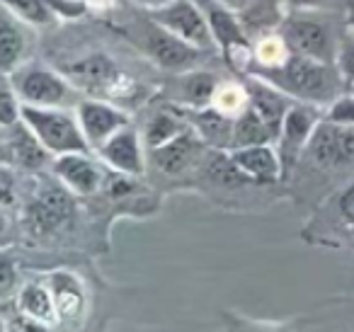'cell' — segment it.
Returning a JSON list of instances; mask_svg holds the SVG:
<instances>
[{
  "label": "cell",
  "mask_w": 354,
  "mask_h": 332,
  "mask_svg": "<svg viewBox=\"0 0 354 332\" xmlns=\"http://www.w3.org/2000/svg\"><path fill=\"white\" fill-rule=\"evenodd\" d=\"M248 73L272 83L296 102L318 104V107L320 104L328 107L337 95H342L339 90L344 85L335 64H325L301 54H291L279 66H252Z\"/></svg>",
  "instance_id": "6da1fadb"
},
{
  "label": "cell",
  "mask_w": 354,
  "mask_h": 332,
  "mask_svg": "<svg viewBox=\"0 0 354 332\" xmlns=\"http://www.w3.org/2000/svg\"><path fill=\"white\" fill-rule=\"evenodd\" d=\"M73 192L64 185H39L32 190L30 199L22 206L20 225L32 240H46L59 235L75 219Z\"/></svg>",
  "instance_id": "7a4b0ae2"
},
{
  "label": "cell",
  "mask_w": 354,
  "mask_h": 332,
  "mask_svg": "<svg viewBox=\"0 0 354 332\" xmlns=\"http://www.w3.org/2000/svg\"><path fill=\"white\" fill-rule=\"evenodd\" d=\"M129 39H131L133 46H136L143 56H148L153 64L165 71H172V73L197 68L199 61L207 56V51L183 42L180 37L172 35V32H167L165 27L153 22L148 15L131 27Z\"/></svg>",
  "instance_id": "3957f363"
},
{
  "label": "cell",
  "mask_w": 354,
  "mask_h": 332,
  "mask_svg": "<svg viewBox=\"0 0 354 332\" xmlns=\"http://www.w3.org/2000/svg\"><path fill=\"white\" fill-rule=\"evenodd\" d=\"M22 122L35 131V136L44 143V148L54 156L64 153H93L88 146L78 117L66 107H37L22 104Z\"/></svg>",
  "instance_id": "277c9868"
},
{
  "label": "cell",
  "mask_w": 354,
  "mask_h": 332,
  "mask_svg": "<svg viewBox=\"0 0 354 332\" xmlns=\"http://www.w3.org/2000/svg\"><path fill=\"white\" fill-rule=\"evenodd\" d=\"M22 104H37V107H68L75 100V85L71 78L51 71L41 64H22L10 75Z\"/></svg>",
  "instance_id": "5b68a950"
},
{
  "label": "cell",
  "mask_w": 354,
  "mask_h": 332,
  "mask_svg": "<svg viewBox=\"0 0 354 332\" xmlns=\"http://www.w3.org/2000/svg\"><path fill=\"white\" fill-rule=\"evenodd\" d=\"M279 35L284 37L286 46L291 54L310 56V59L325 61V64H335V54H337V44L320 17L310 15V10H294L291 15L284 17Z\"/></svg>",
  "instance_id": "8992f818"
},
{
  "label": "cell",
  "mask_w": 354,
  "mask_h": 332,
  "mask_svg": "<svg viewBox=\"0 0 354 332\" xmlns=\"http://www.w3.org/2000/svg\"><path fill=\"white\" fill-rule=\"evenodd\" d=\"M146 15L175 37H180L187 44L197 46L202 51H214L216 42H214L212 27L207 22V15L194 0H170L165 6L146 10Z\"/></svg>",
  "instance_id": "52a82bcc"
},
{
  "label": "cell",
  "mask_w": 354,
  "mask_h": 332,
  "mask_svg": "<svg viewBox=\"0 0 354 332\" xmlns=\"http://www.w3.org/2000/svg\"><path fill=\"white\" fill-rule=\"evenodd\" d=\"M304 156L310 165L328 172L354 165V127L320 119L310 141L306 143Z\"/></svg>",
  "instance_id": "ba28073f"
},
{
  "label": "cell",
  "mask_w": 354,
  "mask_h": 332,
  "mask_svg": "<svg viewBox=\"0 0 354 332\" xmlns=\"http://www.w3.org/2000/svg\"><path fill=\"white\" fill-rule=\"evenodd\" d=\"M320 119H323V114L318 112V104L294 102L289 107L284 122H281V131L277 136V151L281 158V180L291 175L299 158L304 156L306 143L310 141Z\"/></svg>",
  "instance_id": "9c48e42d"
},
{
  "label": "cell",
  "mask_w": 354,
  "mask_h": 332,
  "mask_svg": "<svg viewBox=\"0 0 354 332\" xmlns=\"http://www.w3.org/2000/svg\"><path fill=\"white\" fill-rule=\"evenodd\" d=\"M209 146L194 129H187L172 141L158 148H148V165L162 177H183L189 170H199Z\"/></svg>",
  "instance_id": "30bf717a"
},
{
  "label": "cell",
  "mask_w": 354,
  "mask_h": 332,
  "mask_svg": "<svg viewBox=\"0 0 354 332\" xmlns=\"http://www.w3.org/2000/svg\"><path fill=\"white\" fill-rule=\"evenodd\" d=\"M104 167L107 165L90 158V153H64V156H54L51 175L75 196L90 199L102 190L104 175H107Z\"/></svg>",
  "instance_id": "8fae6325"
},
{
  "label": "cell",
  "mask_w": 354,
  "mask_h": 332,
  "mask_svg": "<svg viewBox=\"0 0 354 332\" xmlns=\"http://www.w3.org/2000/svg\"><path fill=\"white\" fill-rule=\"evenodd\" d=\"M95 153L112 170L127 172V175H136V177L146 175V167H148L146 143H143L141 131L133 124H127L117 133H112Z\"/></svg>",
  "instance_id": "7c38bea8"
},
{
  "label": "cell",
  "mask_w": 354,
  "mask_h": 332,
  "mask_svg": "<svg viewBox=\"0 0 354 332\" xmlns=\"http://www.w3.org/2000/svg\"><path fill=\"white\" fill-rule=\"evenodd\" d=\"M75 117H78L80 129H83L85 138H88L90 151H97L112 133H117L122 127L131 124V117L127 114V109L100 98L78 100Z\"/></svg>",
  "instance_id": "4fadbf2b"
},
{
  "label": "cell",
  "mask_w": 354,
  "mask_h": 332,
  "mask_svg": "<svg viewBox=\"0 0 354 332\" xmlns=\"http://www.w3.org/2000/svg\"><path fill=\"white\" fill-rule=\"evenodd\" d=\"M218 85H221V78L216 73L199 71L197 66V68L180 71V73L172 75L165 83L162 95H165L167 102L177 104V107L183 109H202L214 102Z\"/></svg>",
  "instance_id": "5bb4252c"
},
{
  "label": "cell",
  "mask_w": 354,
  "mask_h": 332,
  "mask_svg": "<svg viewBox=\"0 0 354 332\" xmlns=\"http://www.w3.org/2000/svg\"><path fill=\"white\" fill-rule=\"evenodd\" d=\"M46 284L54 296L59 325H80L88 315V291L80 277L68 269H56L46 277Z\"/></svg>",
  "instance_id": "9a60e30c"
},
{
  "label": "cell",
  "mask_w": 354,
  "mask_h": 332,
  "mask_svg": "<svg viewBox=\"0 0 354 332\" xmlns=\"http://www.w3.org/2000/svg\"><path fill=\"white\" fill-rule=\"evenodd\" d=\"M32 37L27 22H22L10 8L0 3V73L12 75L30 56Z\"/></svg>",
  "instance_id": "2e32d148"
},
{
  "label": "cell",
  "mask_w": 354,
  "mask_h": 332,
  "mask_svg": "<svg viewBox=\"0 0 354 332\" xmlns=\"http://www.w3.org/2000/svg\"><path fill=\"white\" fill-rule=\"evenodd\" d=\"M6 138L8 153H10V165H20L27 172H41L46 165L54 163V153H49L44 148V143L35 136L30 127L25 122H15L12 127H8L3 131Z\"/></svg>",
  "instance_id": "e0dca14e"
},
{
  "label": "cell",
  "mask_w": 354,
  "mask_h": 332,
  "mask_svg": "<svg viewBox=\"0 0 354 332\" xmlns=\"http://www.w3.org/2000/svg\"><path fill=\"white\" fill-rule=\"evenodd\" d=\"M245 90H248V100H250V107L265 119L277 141V136L281 131V122H284L294 100L281 93V90H277L272 83H267V80L257 78L252 73H245Z\"/></svg>",
  "instance_id": "ac0fdd59"
},
{
  "label": "cell",
  "mask_w": 354,
  "mask_h": 332,
  "mask_svg": "<svg viewBox=\"0 0 354 332\" xmlns=\"http://www.w3.org/2000/svg\"><path fill=\"white\" fill-rule=\"evenodd\" d=\"M238 167L250 177L255 185H274L281 180V158L272 143H257V146H243L228 151Z\"/></svg>",
  "instance_id": "d6986e66"
},
{
  "label": "cell",
  "mask_w": 354,
  "mask_h": 332,
  "mask_svg": "<svg viewBox=\"0 0 354 332\" xmlns=\"http://www.w3.org/2000/svg\"><path fill=\"white\" fill-rule=\"evenodd\" d=\"M17 313L25 315L27 320L37 322L41 330H54L59 325V315H56L54 296H51V288L46 284V279L41 282H27L17 288L15 296Z\"/></svg>",
  "instance_id": "ffe728a7"
},
{
  "label": "cell",
  "mask_w": 354,
  "mask_h": 332,
  "mask_svg": "<svg viewBox=\"0 0 354 332\" xmlns=\"http://www.w3.org/2000/svg\"><path fill=\"white\" fill-rule=\"evenodd\" d=\"M183 109V107H180ZM187 122L192 124L194 131L202 136V141L214 151H231L233 146V127L236 117L218 112L216 107H202V109H183Z\"/></svg>",
  "instance_id": "44dd1931"
},
{
  "label": "cell",
  "mask_w": 354,
  "mask_h": 332,
  "mask_svg": "<svg viewBox=\"0 0 354 332\" xmlns=\"http://www.w3.org/2000/svg\"><path fill=\"white\" fill-rule=\"evenodd\" d=\"M187 129H192V124L187 122L185 112L177 104L165 102L162 107H156L151 112V117L146 119V124L141 127V136L143 143H146V151L148 148H158L162 143L172 141L177 138L180 133H185Z\"/></svg>",
  "instance_id": "7402d4cb"
},
{
  "label": "cell",
  "mask_w": 354,
  "mask_h": 332,
  "mask_svg": "<svg viewBox=\"0 0 354 332\" xmlns=\"http://www.w3.org/2000/svg\"><path fill=\"white\" fill-rule=\"evenodd\" d=\"M274 141V133L267 127V122L255 112V109L248 104L241 114L236 117V127H233V148L243 146H257V143H272Z\"/></svg>",
  "instance_id": "603a6c76"
},
{
  "label": "cell",
  "mask_w": 354,
  "mask_h": 332,
  "mask_svg": "<svg viewBox=\"0 0 354 332\" xmlns=\"http://www.w3.org/2000/svg\"><path fill=\"white\" fill-rule=\"evenodd\" d=\"M6 8H10L22 22L30 27H49L54 25L56 15L46 0H0Z\"/></svg>",
  "instance_id": "cb8c5ba5"
},
{
  "label": "cell",
  "mask_w": 354,
  "mask_h": 332,
  "mask_svg": "<svg viewBox=\"0 0 354 332\" xmlns=\"http://www.w3.org/2000/svg\"><path fill=\"white\" fill-rule=\"evenodd\" d=\"M289 56H291V51H289V46H286L284 37L267 35V37H262V39L255 44V49H252L250 68L252 66H279V64H284Z\"/></svg>",
  "instance_id": "d4e9b609"
},
{
  "label": "cell",
  "mask_w": 354,
  "mask_h": 332,
  "mask_svg": "<svg viewBox=\"0 0 354 332\" xmlns=\"http://www.w3.org/2000/svg\"><path fill=\"white\" fill-rule=\"evenodd\" d=\"M250 104L248 100V90H245V83L238 85V83H221L214 95V102L212 107H216L218 112L228 114V117H238L243 109Z\"/></svg>",
  "instance_id": "484cf974"
},
{
  "label": "cell",
  "mask_w": 354,
  "mask_h": 332,
  "mask_svg": "<svg viewBox=\"0 0 354 332\" xmlns=\"http://www.w3.org/2000/svg\"><path fill=\"white\" fill-rule=\"evenodd\" d=\"M22 119V100L17 95L12 78L6 73H0V127L6 131L15 122Z\"/></svg>",
  "instance_id": "4316f807"
},
{
  "label": "cell",
  "mask_w": 354,
  "mask_h": 332,
  "mask_svg": "<svg viewBox=\"0 0 354 332\" xmlns=\"http://www.w3.org/2000/svg\"><path fill=\"white\" fill-rule=\"evenodd\" d=\"M17 288H20V274L15 257L8 252V248H0V301L15 296Z\"/></svg>",
  "instance_id": "83f0119b"
},
{
  "label": "cell",
  "mask_w": 354,
  "mask_h": 332,
  "mask_svg": "<svg viewBox=\"0 0 354 332\" xmlns=\"http://www.w3.org/2000/svg\"><path fill=\"white\" fill-rule=\"evenodd\" d=\"M335 68H337L339 78L344 80V85H354V32L352 30L339 39L337 54H335Z\"/></svg>",
  "instance_id": "f1b7e54d"
},
{
  "label": "cell",
  "mask_w": 354,
  "mask_h": 332,
  "mask_svg": "<svg viewBox=\"0 0 354 332\" xmlns=\"http://www.w3.org/2000/svg\"><path fill=\"white\" fill-rule=\"evenodd\" d=\"M325 122L354 127V95H337L323 112Z\"/></svg>",
  "instance_id": "f546056e"
},
{
  "label": "cell",
  "mask_w": 354,
  "mask_h": 332,
  "mask_svg": "<svg viewBox=\"0 0 354 332\" xmlns=\"http://www.w3.org/2000/svg\"><path fill=\"white\" fill-rule=\"evenodd\" d=\"M0 204L17 206V175L10 163H0Z\"/></svg>",
  "instance_id": "4dcf8cb0"
},
{
  "label": "cell",
  "mask_w": 354,
  "mask_h": 332,
  "mask_svg": "<svg viewBox=\"0 0 354 332\" xmlns=\"http://www.w3.org/2000/svg\"><path fill=\"white\" fill-rule=\"evenodd\" d=\"M335 209H337V216L342 219V223L347 225L354 235V180L337 194V199H335Z\"/></svg>",
  "instance_id": "1f68e13d"
},
{
  "label": "cell",
  "mask_w": 354,
  "mask_h": 332,
  "mask_svg": "<svg viewBox=\"0 0 354 332\" xmlns=\"http://www.w3.org/2000/svg\"><path fill=\"white\" fill-rule=\"evenodd\" d=\"M56 17L64 20H78L88 12V0H46Z\"/></svg>",
  "instance_id": "d6a6232c"
},
{
  "label": "cell",
  "mask_w": 354,
  "mask_h": 332,
  "mask_svg": "<svg viewBox=\"0 0 354 332\" xmlns=\"http://www.w3.org/2000/svg\"><path fill=\"white\" fill-rule=\"evenodd\" d=\"M15 209L0 204V248H8L15 238Z\"/></svg>",
  "instance_id": "836d02e7"
},
{
  "label": "cell",
  "mask_w": 354,
  "mask_h": 332,
  "mask_svg": "<svg viewBox=\"0 0 354 332\" xmlns=\"http://www.w3.org/2000/svg\"><path fill=\"white\" fill-rule=\"evenodd\" d=\"M284 3L294 10H318V8L325 6V0H284Z\"/></svg>",
  "instance_id": "e575fe53"
},
{
  "label": "cell",
  "mask_w": 354,
  "mask_h": 332,
  "mask_svg": "<svg viewBox=\"0 0 354 332\" xmlns=\"http://www.w3.org/2000/svg\"><path fill=\"white\" fill-rule=\"evenodd\" d=\"M131 3L138 8H143V10H153V8L165 6V3H170V0H131Z\"/></svg>",
  "instance_id": "d590c367"
},
{
  "label": "cell",
  "mask_w": 354,
  "mask_h": 332,
  "mask_svg": "<svg viewBox=\"0 0 354 332\" xmlns=\"http://www.w3.org/2000/svg\"><path fill=\"white\" fill-rule=\"evenodd\" d=\"M347 27L354 32V0H349L347 3Z\"/></svg>",
  "instance_id": "8d00e7d4"
},
{
  "label": "cell",
  "mask_w": 354,
  "mask_h": 332,
  "mask_svg": "<svg viewBox=\"0 0 354 332\" xmlns=\"http://www.w3.org/2000/svg\"><path fill=\"white\" fill-rule=\"evenodd\" d=\"M218 3H223V6H228V8H233V10H236V8H241V0H218Z\"/></svg>",
  "instance_id": "74e56055"
},
{
  "label": "cell",
  "mask_w": 354,
  "mask_h": 332,
  "mask_svg": "<svg viewBox=\"0 0 354 332\" xmlns=\"http://www.w3.org/2000/svg\"><path fill=\"white\" fill-rule=\"evenodd\" d=\"M6 330H10V325L6 322V317L0 315V332H6Z\"/></svg>",
  "instance_id": "f35d334b"
},
{
  "label": "cell",
  "mask_w": 354,
  "mask_h": 332,
  "mask_svg": "<svg viewBox=\"0 0 354 332\" xmlns=\"http://www.w3.org/2000/svg\"><path fill=\"white\" fill-rule=\"evenodd\" d=\"M0 136H3V127H0Z\"/></svg>",
  "instance_id": "ab89813d"
}]
</instances>
